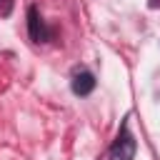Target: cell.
<instances>
[{"mask_svg": "<svg viewBox=\"0 0 160 160\" xmlns=\"http://www.w3.org/2000/svg\"><path fill=\"white\" fill-rule=\"evenodd\" d=\"M70 88H72V92H75V95L85 98V95H90V92L95 90V75H92V72H88V70H78V72L72 75Z\"/></svg>", "mask_w": 160, "mask_h": 160, "instance_id": "3957f363", "label": "cell"}, {"mask_svg": "<svg viewBox=\"0 0 160 160\" xmlns=\"http://www.w3.org/2000/svg\"><path fill=\"white\" fill-rule=\"evenodd\" d=\"M8 10H10V0H0V12L8 15Z\"/></svg>", "mask_w": 160, "mask_h": 160, "instance_id": "277c9868", "label": "cell"}, {"mask_svg": "<svg viewBox=\"0 0 160 160\" xmlns=\"http://www.w3.org/2000/svg\"><path fill=\"white\" fill-rule=\"evenodd\" d=\"M132 158H135V140L128 130H122L110 148V160H132Z\"/></svg>", "mask_w": 160, "mask_h": 160, "instance_id": "6da1fadb", "label": "cell"}, {"mask_svg": "<svg viewBox=\"0 0 160 160\" xmlns=\"http://www.w3.org/2000/svg\"><path fill=\"white\" fill-rule=\"evenodd\" d=\"M28 30H30V38H32L35 42H45V40H50V30H48L45 20L40 18L38 8H30V10H28Z\"/></svg>", "mask_w": 160, "mask_h": 160, "instance_id": "7a4b0ae2", "label": "cell"}]
</instances>
